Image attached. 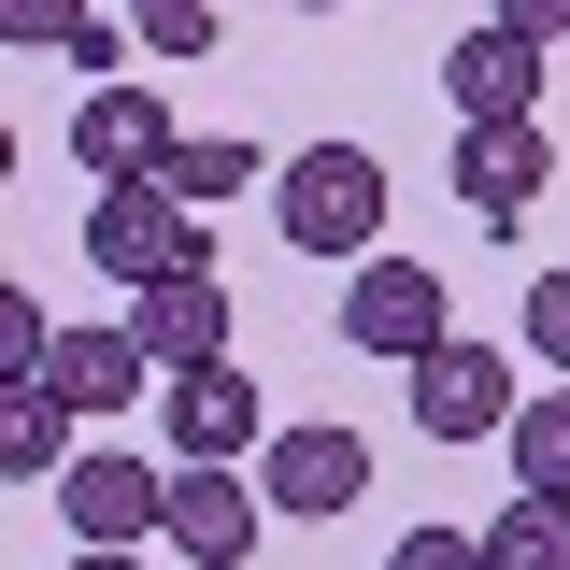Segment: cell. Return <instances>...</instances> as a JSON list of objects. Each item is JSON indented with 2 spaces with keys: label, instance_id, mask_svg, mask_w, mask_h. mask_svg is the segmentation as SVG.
I'll return each mask as SVG.
<instances>
[{
  "label": "cell",
  "instance_id": "6da1fadb",
  "mask_svg": "<svg viewBox=\"0 0 570 570\" xmlns=\"http://www.w3.org/2000/svg\"><path fill=\"white\" fill-rule=\"evenodd\" d=\"M272 228H285V257H371L385 243V157L371 142H299L272 171Z\"/></svg>",
  "mask_w": 570,
  "mask_h": 570
},
{
  "label": "cell",
  "instance_id": "7a4b0ae2",
  "mask_svg": "<svg viewBox=\"0 0 570 570\" xmlns=\"http://www.w3.org/2000/svg\"><path fill=\"white\" fill-rule=\"evenodd\" d=\"M86 257H100L115 285L186 272V257H200V200H186L171 171H129V186H100V200H86Z\"/></svg>",
  "mask_w": 570,
  "mask_h": 570
},
{
  "label": "cell",
  "instance_id": "3957f363",
  "mask_svg": "<svg viewBox=\"0 0 570 570\" xmlns=\"http://www.w3.org/2000/svg\"><path fill=\"white\" fill-rule=\"evenodd\" d=\"M343 343L414 371L428 343H456V285L428 272V257H385V243H371V257H356V285H343Z\"/></svg>",
  "mask_w": 570,
  "mask_h": 570
},
{
  "label": "cell",
  "instance_id": "277c9868",
  "mask_svg": "<svg viewBox=\"0 0 570 570\" xmlns=\"http://www.w3.org/2000/svg\"><path fill=\"white\" fill-rule=\"evenodd\" d=\"M257 528H272V485H243V456H171V528L157 542L186 570H243Z\"/></svg>",
  "mask_w": 570,
  "mask_h": 570
},
{
  "label": "cell",
  "instance_id": "5b68a950",
  "mask_svg": "<svg viewBox=\"0 0 570 570\" xmlns=\"http://www.w3.org/2000/svg\"><path fill=\"white\" fill-rule=\"evenodd\" d=\"M257 485H272L285 528H328V513L371 499V442H356V428H272V442H257Z\"/></svg>",
  "mask_w": 570,
  "mask_h": 570
},
{
  "label": "cell",
  "instance_id": "8992f818",
  "mask_svg": "<svg viewBox=\"0 0 570 570\" xmlns=\"http://www.w3.org/2000/svg\"><path fill=\"white\" fill-rule=\"evenodd\" d=\"M414 428H428V442H499V428H513V356L471 343V328L428 343L414 356Z\"/></svg>",
  "mask_w": 570,
  "mask_h": 570
},
{
  "label": "cell",
  "instance_id": "52a82bcc",
  "mask_svg": "<svg viewBox=\"0 0 570 570\" xmlns=\"http://www.w3.org/2000/svg\"><path fill=\"white\" fill-rule=\"evenodd\" d=\"M157 414H171V456H257L272 442V400L243 356H200V371H157Z\"/></svg>",
  "mask_w": 570,
  "mask_h": 570
},
{
  "label": "cell",
  "instance_id": "ba28073f",
  "mask_svg": "<svg viewBox=\"0 0 570 570\" xmlns=\"http://www.w3.org/2000/svg\"><path fill=\"white\" fill-rule=\"evenodd\" d=\"M58 528L71 542H157V528H171V471H157V456H115V442L71 456L58 471Z\"/></svg>",
  "mask_w": 570,
  "mask_h": 570
},
{
  "label": "cell",
  "instance_id": "9c48e42d",
  "mask_svg": "<svg viewBox=\"0 0 570 570\" xmlns=\"http://www.w3.org/2000/svg\"><path fill=\"white\" fill-rule=\"evenodd\" d=\"M542 171H557L542 115H485V129H456V200L485 214V228H513V214L542 200Z\"/></svg>",
  "mask_w": 570,
  "mask_h": 570
},
{
  "label": "cell",
  "instance_id": "30bf717a",
  "mask_svg": "<svg viewBox=\"0 0 570 570\" xmlns=\"http://www.w3.org/2000/svg\"><path fill=\"white\" fill-rule=\"evenodd\" d=\"M129 328L157 371H200V356H228V285H214V257H186V272L129 285Z\"/></svg>",
  "mask_w": 570,
  "mask_h": 570
},
{
  "label": "cell",
  "instance_id": "8fae6325",
  "mask_svg": "<svg viewBox=\"0 0 570 570\" xmlns=\"http://www.w3.org/2000/svg\"><path fill=\"white\" fill-rule=\"evenodd\" d=\"M442 100H456V129H485V115H542V43H528L513 14H485V29L442 58Z\"/></svg>",
  "mask_w": 570,
  "mask_h": 570
},
{
  "label": "cell",
  "instance_id": "7c38bea8",
  "mask_svg": "<svg viewBox=\"0 0 570 570\" xmlns=\"http://www.w3.org/2000/svg\"><path fill=\"white\" fill-rule=\"evenodd\" d=\"M43 385H58L71 414H142L157 400V356H142V328H58Z\"/></svg>",
  "mask_w": 570,
  "mask_h": 570
},
{
  "label": "cell",
  "instance_id": "4fadbf2b",
  "mask_svg": "<svg viewBox=\"0 0 570 570\" xmlns=\"http://www.w3.org/2000/svg\"><path fill=\"white\" fill-rule=\"evenodd\" d=\"M71 171H100V186L171 171V115H157L142 86H86V115H71Z\"/></svg>",
  "mask_w": 570,
  "mask_h": 570
},
{
  "label": "cell",
  "instance_id": "5bb4252c",
  "mask_svg": "<svg viewBox=\"0 0 570 570\" xmlns=\"http://www.w3.org/2000/svg\"><path fill=\"white\" fill-rule=\"evenodd\" d=\"M471 542H485V570H570V499L528 485V499H499Z\"/></svg>",
  "mask_w": 570,
  "mask_h": 570
},
{
  "label": "cell",
  "instance_id": "9a60e30c",
  "mask_svg": "<svg viewBox=\"0 0 570 570\" xmlns=\"http://www.w3.org/2000/svg\"><path fill=\"white\" fill-rule=\"evenodd\" d=\"M58 428H71L58 385H0V471H14V485H43V471H58Z\"/></svg>",
  "mask_w": 570,
  "mask_h": 570
},
{
  "label": "cell",
  "instance_id": "2e32d148",
  "mask_svg": "<svg viewBox=\"0 0 570 570\" xmlns=\"http://www.w3.org/2000/svg\"><path fill=\"white\" fill-rule=\"evenodd\" d=\"M257 171H272V157H257V142L243 129H200V142H171V186H186V200H243V186H257Z\"/></svg>",
  "mask_w": 570,
  "mask_h": 570
},
{
  "label": "cell",
  "instance_id": "e0dca14e",
  "mask_svg": "<svg viewBox=\"0 0 570 570\" xmlns=\"http://www.w3.org/2000/svg\"><path fill=\"white\" fill-rule=\"evenodd\" d=\"M513 485L570 499V400H513Z\"/></svg>",
  "mask_w": 570,
  "mask_h": 570
},
{
  "label": "cell",
  "instance_id": "ac0fdd59",
  "mask_svg": "<svg viewBox=\"0 0 570 570\" xmlns=\"http://www.w3.org/2000/svg\"><path fill=\"white\" fill-rule=\"evenodd\" d=\"M129 43L142 58H214L228 29H214V0H129Z\"/></svg>",
  "mask_w": 570,
  "mask_h": 570
},
{
  "label": "cell",
  "instance_id": "d6986e66",
  "mask_svg": "<svg viewBox=\"0 0 570 570\" xmlns=\"http://www.w3.org/2000/svg\"><path fill=\"white\" fill-rule=\"evenodd\" d=\"M86 29H100L86 0H0V43H14V58H71Z\"/></svg>",
  "mask_w": 570,
  "mask_h": 570
},
{
  "label": "cell",
  "instance_id": "ffe728a7",
  "mask_svg": "<svg viewBox=\"0 0 570 570\" xmlns=\"http://www.w3.org/2000/svg\"><path fill=\"white\" fill-rule=\"evenodd\" d=\"M43 356H58L43 299H29V285H0V385H43Z\"/></svg>",
  "mask_w": 570,
  "mask_h": 570
},
{
  "label": "cell",
  "instance_id": "44dd1931",
  "mask_svg": "<svg viewBox=\"0 0 570 570\" xmlns=\"http://www.w3.org/2000/svg\"><path fill=\"white\" fill-rule=\"evenodd\" d=\"M528 356L570 371V272H528Z\"/></svg>",
  "mask_w": 570,
  "mask_h": 570
},
{
  "label": "cell",
  "instance_id": "7402d4cb",
  "mask_svg": "<svg viewBox=\"0 0 570 570\" xmlns=\"http://www.w3.org/2000/svg\"><path fill=\"white\" fill-rule=\"evenodd\" d=\"M385 570H485V542H471V528H400Z\"/></svg>",
  "mask_w": 570,
  "mask_h": 570
},
{
  "label": "cell",
  "instance_id": "603a6c76",
  "mask_svg": "<svg viewBox=\"0 0 570 570\" xmlns=\"http://www.w3.org/2000/svg\"><path fill=\"white\" fill-rule=\"evenodd\" d=\"M485 14H513L528 43H570V0H485Z\"/></svg>",
  "mask_w": 570,
  "mask_h": 570
},
{
  "label": "cell",
  "instance_id": "cb8c5ba5",
  "mask_svg": "<svg viewBox=\"0 0 570 570\" xmlns=\"http://www.w3.org/2000/svg\"><path fill=\"white\" fill-rule=\"evenodd\" d=\"M71 570H142V542H86V557H71Z\"/></svg>",
  "mask_w": 570,
  "mask_h": 570
}]
</instances>
